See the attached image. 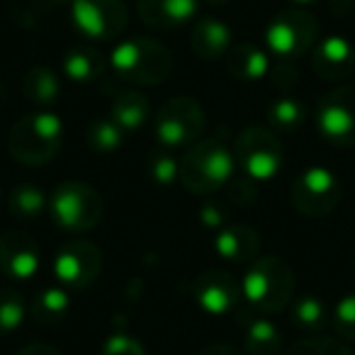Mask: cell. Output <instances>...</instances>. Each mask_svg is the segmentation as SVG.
Returning a JSON list of instances; mask_svg holds the SVG:
<instances>
[{
  "label": "cell",
  "instance_id": "d4e9b609",
  "mask_svg": "<svg viewBox=\"0 0 355 355\" xmlns=\"http://www.w3.org/2000/svg\"><path fill=\"white\" fill-rule=\"evenodd\" d=\"M8 209H10V214L15 219L32 222L44 209H49V195L44 193V188H40L35 183L15 185L10 190V195H8Z\"/></svg>",
  "mask_w": 355,
  "mask_h": 355
},
{
  "label": "cell",
  "instance_id": "cb8c5ba5",
  "mask_svg": "<svg viewBox=\"0 0 355 355\" xmlns=\"http://www.w3.org/2000/svg\"><path fill=\"white\" fill-rule=\"evenodd\" d=\"M22 95L27 103L40 110H46L59 100L61 95V80L49 66H32L22 78Z\"/></svg>",
  "mask_w": 355,
  "mask_h": 355
},
{
  "label": "cell",
  "instance_id": "3957f363",
  "mask_svg": "<svg viewBox=\"0 0 355 355\" xmlns=\"http://www.w3.org/2000/svg\"><path fill=\"white\" fill-rule=\"evenodd\" d=\"M64 146V122L56 112L37 110L12 124L8 151L17 163L27 168H40L54 161Z\"/></svg>",
  "mask_w": 355,
  "mask_h": 355
},
{
  "label": "cell",
  "instance_id": "8fae6325",
  "mask_svg": "<svg viewBox=\"0 0 355 355\" xmlns=\"http://www.w3.org/2000/svg\"><path fill=\"white\" fill-rule=\"evenodd\" d=\"M316 129L321 139L340 148L355 146V83L326 93L316 105Z\"/></svg>",
  "mask_w": 355,
  "mask_h": 355
},
{
  "label": "cell",
  "instance_id": "f546056e",
  "mask_svg": "<svg viewBox=\"0 0 355 355\" xmlns=\"http://www.w3.org/2000/svg\"><path fill=\"white\" fill-rule=\"evenodd\" d=\"M280 355H355L340 338L331 336H309V338L297 340L292 348Z\"/></svg>",
  "mask_w": 355,
  "mask_h": 355
},
{
  "label": "cell",
  "instance_id": "4dcf8cb0",
  "mask_svg": "<svg viewBox=\"0 0 355 355\" xmlns=\"http://www.w3.org/2000/svg\"><path fill=\"white\" fill-rule=\"evenodd\" d=\"M331 326L336 331V338L343 343H355V292H348L336 302Z\"/></svg>",
  "mask_w": 355,
  "mask_h": 355
},
{
  "label": "cell",
  "instance_id": "6da1fadb",
  "mask_svg": "<svg viewBox=\"0 0 355 355\" xmlns=\"http://www.w3.org/2000/svg\"><path fill=\"white\" fill-rule=\"evenodd\" d=\"M236 171L239 168L236 158H234V148L224 139L209 137L193 144L188 153L180 158L178 180L193 195L207 198V195L217 193L219 188L232 183Z\"/></svg>",
  "mask_w": 355,
  "mask_h": 355
},
{
  "label": "cell",
  "instance_id": "2e32d148",
  "mask_svg": "<svg viewBox=\"0 0 355 355\" xmlns=\"http://www.w3.org/2000/svg\"><path fill=\"white\" fill-rule=\"evenodd\" d=\"M200 0H137V12L151 30L171 32L198 20Z\"/></svg>",
  "mask_w": 355,
  "mask_h": 355
},
{
  "label": "cell",
  "instance_id": "4316f807",
  "mask_svg": "<svg viewBox=\"0 0 355 355\" xmlns=\"http://www.w3.org/2000/svg\"><path fill=\"white\" fill-rule=\"evenodd\" d=\"M266 117H268V124L270 129L275 132H295L304 124L306 119V107L300 98H290V95H282V98L272 100L266 110Z\"/></svg>",
  "mask_w": 355,
  "mask_h": 355
},
{
  "label": "cell",
  "instance_id": "277c9868",
  "mask_svg": "<svg viewBox=\"0 0 355 355\" xmlns=\"http://www.w3.org/2000/svg\"><path fill=\"white\" fill-rule=\"evenodd\" d=\"M110 69L132 85H158L168 78L173 56L168 46L151 37L124 40L110 51Z\"/></svg>",
  "mask_w": 355,
  "mask_h": 355
},
{
  "label": "cell",
  "instance_id": "44dd1931",
  "mask_svg": "<svg viewBox=\"0 0 355 355\" xmlns=\"http://www.w3.org/2000/svg\"><path fill=\"white\" fill-rule=\"evenodd\" d=\"M329 306L316 295H300L290 302V324L306 336H321L329 326Z\"/></svg>",
  "mask_w": 355,
  "mask_h": 355
},
{
  "label": "cell",
  "instance_id": "1f68e13d",
  "mask_svg": "<svg viewBox=\"0 0 355 355\" xmlns=\"http://www.w3.org/2000/svg\"><path fill=\"white\" fill-rule=\"evenodd\" d=\"M178 175H180V161L168 148L148 156V178L158 188H168V185L178 183Z\"/></svg>",
  "mask_w": 355,
  "mask_h": 355
},
{
  "label": "cell",
  "instance_id": "4fadbf2b",
  "mask_svg": "<svg viewBox=\"0 0 355 355\" xmlns=\"http://www.w3.org/2000/svg\"><path fill=\"white\" fill-rule=\"evenodd\" d=\"M195 304L207 316H229L239 311L241 287L239 280L227 270H207L195 280Z\"/></svg>",
  "mask_w": 355,
  "mask_h": 355
},
{
  "label": "cell",
  "instance_id": "60d3db41",
  "mask_svg": "<svg viewBox=\"0 0 355 355\" xmlns=\"http://www.w3.org/2000/svg\"><path fill=\"white\" fill-rule=\"evenodd\" d=\"M353 272H355V253H353Z\"/></svg>",
  "mask_w": 355,
  "mask_h": 355
},
{
  "label": "cell",
  "instance_id": "e575fe53",
  "mask_svg": "<svg viewBox=\"0 0 355 355\" xmlns=\"http://www.w3.org/2000/svg\"><path fill=\"white\" fill-rule=\"evenodd\" d=\"M272 83L277 88H290L292 83L297 80V69L295 61H275V71H272Z\"/></svg>",
  "mask_w": 355,
  "mask_h": 355
},
{
  "label": "cell",
  "instance_id": "83f0119b",
  "mask_svg": "<svg viewBox=\"0 0 355 355\" xmlns=\"http://www.w3.org/2000/svg\"><path fill=\"white\" fill-rule=\"evenodd\" d=\"M85 139H88V146L93 148L95 153H114L122 148L124 132L110 117H100L90 122Z\"/></svg>",
  "mask_w": 355,
  "mask_h": 355
},
{
  "label": "cell",
  "instance_id": "603a6c76",
  "mask_svg": "<svg viewBox=\"0 0 355 355\" xmlns=\"http://www.w3.org/2000/svg\"><path fill=\"white\" fill-rule=\"evenodd\" d=\"M61 69H64V76L71 80V83L88 85V83H95V80L103 78L105 59L93 49V46H73V49H69L64 54Z\"/></svg>",
  "mask_w": 355,
  "mask_h": 355
},
{
  "label": "cell",
  "instance_id": "30bf717a",
  "mask_svg": "<svg viewBox=\"0 0 355 355\" xmlns=\"http://www.w3.org/2000/svg\"><path fill=\"white\" fill-rule=\"evenodd\" d=\"M71 22L83 40L107 44L127 30L129 12L124 0H73Z\"/></svg>",
  "mask_w": 355,
  "mask_h": 355
},
{
  "label": "cell",
  "instance_id": "ac0fdd59",
  "mask_svg": "<svg viewBox=\"0 0 355 355\" xmlns=\"http://www.w3.org/2000/svg\"><path fill=\"white\" fill-rule=\"evenodd\" d=\"M190 46L205 61H217L227 56V51L234 46V32L219 17H202L195 20L190 32Z\"/></svg>",
  "mask_w": 355,
  "mask_h": 355
},
{
  "label": "cell",
  "instance_id": "7c38bea8",
  "mask_svg": "<svg viewBox=\"0 0 355 355\" xmlns=\"http://www.w3.org/2000/svg\"><path fill=\"white\" fill-rule=\"evenodd\" d=\"M103 272V251L88 239H69L54 256V275L66 290H88Z\"/></svg>",
  "mask_w": 355,
  "mask_h": 355
},
{
  "label": "cell",
  "instance_id": "484cf974",
  "mask_svg": "<svg viewBox=\"0 0 355 355\" xmlns=\"http://www.w3.org/2000/svg\"><path fill=\"white\" fill-rule=\"evenodd\" d=\"M71 311V292L66 287H44L42 292H37L35 302H32V316L40 324H56V321L66 319V314Z\"/></svg>",
  "mask_w": 355,
  "mask_h": 355
},
{
  "label": "cell",
  "instance_id": "836d02e7",
  "mask_svg": "<svg viewBox=\"0 0 355 355\" xmlns=\"http://www.w3.org/2000/svg\"><path fill=\"white\" fill-rule=\"evenodd\" d=\"M200 222H202V227L207 229H222L224 222H227V212H224L219 205L214 202H205L202 207H200Z\"/></svg>",
  "mask_w": 355,
  "mask_h": 355
},
{
  "label": "cell",
  "instance_id": "d590c367",
  "mask_svg": "<svg viewBox=\"0 0 355 355\" xmlns=\"http://www.w3.org/2000/svg\"><path fill=\"white\" fill-rule=\"evenodd\" d=\"M17 355H61V350H56L54 345H49V343H32V345H25Z\"/></svg>",
  "mask_w": 355,
  "mask_h": 355
},
{
  "label": "cell",
  "instance_id": "7a4b0ae2",
  "mask_svg": "<svg viewBox=\"0 0 355 355\" xmlns=\"http://www.w3.org/2000/svg\"><path fill=\"white\" fill-rule=\"evenodd\" d=\"M241 300L256 314H277L295 297V272L280 256H258L239 280Z\"/></svg>",
  "mask_w": 355,
  "mask_h": 355
},
{
  "label": "cell",
  "instance_id": "8992f818",
  "mask_svg": "<svg viewBox=\"0 0 355 355\" xmlns=\"http://www.w3.org/2000/svg\"><path fill=\"white\" fill-rule=\"evenodd\" d=\"M205 132V110L195 98L180 95L171 98L158 107L153 119V134L158 144L168 151L173 148H190L200 141Z\"/></svg>",
  "mask_w": 355,
  "mask_h": 355
},
{
  "label": "cell",
  "instance_id": "d6986e66",
  "mask_svg": "<svg viewBox=\"0 0 355 355\" xmlns=\"http://www.w3.org/2000/svg\"><path fill=\"white\" fill-rule=\"evenodd\" d=\"M227 73L239 83H258L270 73V54L253 42H239L227 51Z\"/></svg>",
  "mask_w": 355,
  "mask_h": 355
},
{
  "label": "cell",
  "instance_id": "ba28073f",
  "mask_svg": "<svg viewBox=\"0 0 355 355\" xmlns=\"http://www.w3.org/2000/svg\"><path fill=\"white\" fill-rule=\"evenodd\" d=\"M319 40V25L311 12L292 8L270 20L266 27V51L277 61H295L304 56Z\"/></svg>",
  "mask_w": 355,
  "mask_h": 355
},
{
  "label": "cell",
  "instance_id": "7402d4cb",
  "mask_svg": "<svg viewBox=\"0 0 355 355\" xmlns=\"http://www.w3.org/2000/svg\"><path fill=\"white\" fill-rule=\"evenodd\" d=\"M282 336L275 321L266 314H253L243 326V350L246 355H280Z\"/></svg>",
  "mask_w": 355,
  "mask_h": 355
},
{
  "label": "cell",
  "instance_id": "d6a6232c",
  "mask_svg": "<svg viewBox=\"0 0 355 355\" xmlns=\"http://www.w3.org/2000/svg\"><path fill=\"white\" fill-rule=\"evenodd\" d=\"M103 355H146L144 345L129 334H112L105 338Z\"/></svg>",
  "mask_w": 355,
  "mask_h": 355
},
{
  "label": "cell",
  "instance_id": "8d00e7d4",
  "mask_svg": "<svg viewBox=\"0 0 355 355\" xmlns=\"http://www.w3.org/2000/svg\"><path fill=\"white\" fill-rule=\"evenodd\" d=\"M200 355H243V353H239V350L229 343H212V345H207V348H202Z\"/></svg>",
  "mask_w": 355,
  "mask_h": 355
},
{
  "label": "cell",
  "instance_id": "5bb4252c",
  "mask_svg": "<svg viewBox=\"0 0 355 355\" xmlns=\"http://www.w3.org/2000/svg\"><path fill=\"white\" fill-rule=\"evenodd\" d=\"M42 268V251L32 236L8 232L0 236V272L10 280H32Z\"/></svg>",
  "mask_w": 355,
  "mask_h": 355
},
{
  "label": "cell",
  "instance_id": "f35d334b",
  "mask_svg": "<svg viewBox=\"0 0 355 355\" xmlns=\"http://www.w3.org/2000/svg\"><path fill=\"white\" fill-rule=\"evenodd\" d=\"M200 3H207V6H227L229 0H200Z\"/></svg>",
  "mask_w": 355,
  "mask_h": 355
},
{
  "label": "cell",
  "instance_id": "ffe728a7",
  "mask_svg": "<svg viewBox=\"0 0 355 355\" xmlns=\"http://www.w3.org/2000/svg\"><path fill=\"white\" fill-rule=\"evenodd\" d=\"M151 117V103L139 90H122L110 103V119L122 129L124 134L137 132Z\"/></svg>",
  "mask_w": 355,
  "mask_h": 355
},
{
  "label": "cell",
  "instance_id": "52a82bcc",
  "mask_svg": "<svg viewBox=\"0 0 355 355\" xmlns=\"http://www.w3.org/2000/svg\"><path fill=\"white\" fill-rule=\"evenodd\" d=\"M234 158L243 178L253 183H268L282 168V144L272 129L248 127L234 141Z\"/></svg>",
  "mask_w": 355,
  "mask_h": 355
},
{
  "label": "cell",
  "instance_id": "f1b7e54d",
  "mask_svg": "<svg viewBox=\"0 0 355 355\" xmlns=\"http://www.w3.org/2000/svg\"><path fill=\"white\" fill-rule=\"evenodd\" d=\"M27 304L17 290H0V336H10L25 324Z\"/></svg>",
  "mask_w": 355,
  "mask_h": 355
},
{
  "label": "cell",
  "instance_id": "9a60e30c",
  "mask_svg": "<svg viewBox=\"0 0 355 355\" xmlns=\"http://www.w3.org/2000/svg\"><path fill=\"white\" fill-rule=\"evenodd\" d=\"M309 64L324 80H345L355 71V49L345 37L329 35L309 49Z\"/></svg>",
  "mask_w": 355,
  "mask_h": 355
},
{
  "label": "cell",
  "instance_id": "9c48e42d",
  "mask_svg": "<svg viewBox=\"0 0 355 355\" xmlns=\"http://www.w3.org/2000/svg\"><path fill=\"white\" fill-rule=\"evenodd\" d=\"M290 198L300 214L319 219L338 207L340 198H343V188H340L338 175L331 168L309 166L295 178V183L290 188Z\"/></svg>",
  "mask_w": 355,
  "mask_h": 355
},
{
  "label": "cell",
  "instance_id": "74e56055",
  "mask_svg": "<svg viewBox=\"0 0 355 355\" xmlns=\"http://www.w3.org/2000/svg\"><path fill=\"white\" fill-rule=\"evenodd\" d=\"M290 3H295L297 8H309V6H314V3H319V0H290Z\"/></svg>",
  "mask_w": 355,
  "mask_h": 355
},
{
  "label": "cell",
  "instance_id": "ab89813d",
  "mask_svg": "<svg viewBox=\"0 0 355 355\" xmlns=\"http://www.w3.org/2000/svg\"><path fill=\"white\" fill-rule=\"evenodd\" d=\"M54 3H73V0H54Z\"/></svg>",
  "mask_w": 355,
  "mask_h": 355
},
{
  "label": "cell",
  "instance_id": "5b68a950",
  "mask_svg": "<svg viewBox=\"0 0 355 355\" xmlns=\"http://www.w3.org/2000/svg\"><path fill=\"white\" fill-rule=\"evenodd\" d=\"M105 205L95 188L83 180H66L49 195V214L59 229L69 234H85L103 219Z\"/></svg>",
  "mask_w": 355,
  "mask_h": 355
},
{
  "label": "cell",
  "instance_id": "e0dca14e",
  "mask_svg": "<svg viewBox=\"0 0 355 355\" xmlns=\"http://www.w3.org/2000/svg\"><path fill=\"white\" fill-rule=\"evenodd\" d=\"M212 246L229 263H253L261 253V234L246 224H232L219 229Z\"/></svg>",
  "mask_w": 355,
  "mask_h": 355
}]
</instances>
